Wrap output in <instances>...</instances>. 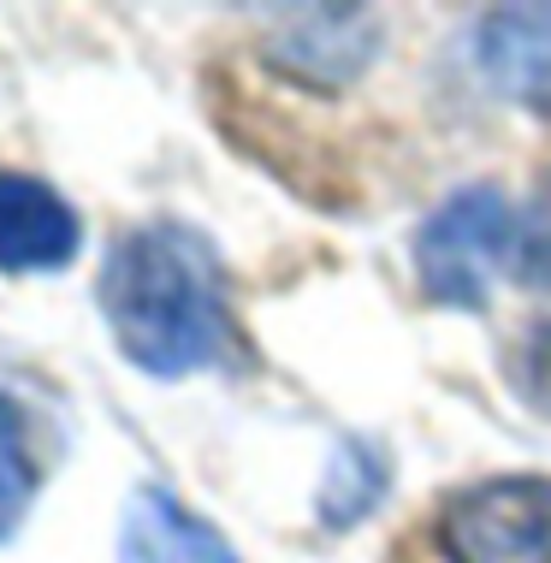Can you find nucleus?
Returning <instances> with one entry per match:
<instances>
[{
  "instance_id": "obj_1",
  "label": "nucleus",
  "mask_w": 551,
  "mask_h": 563,
  "mask_svg": "<svg viewBox=\"0 0 551 563\" xmlns=\"http://www.w3.org/2000/svg\"><path fill=\"white\" fill-rule=\"evenodd\" d=\"M96 297L119 356L148 379L202 374L232 350L225 267L213 243L184 220H148L119 232Z\"/></svg>"
},
{
  "instance_id": "obj_10",
  "label": "nucleus",
  "mask_w": 551,
  "mask_h": 563,
  "mask_svg": "<svg viewBox=\"0 0 551 563\" xmlns=\"http://www.w3.org/2000/svg\"><path fill=\"white\" fill-rule=\"evenodd\" d=\"M510 267L528 291H551V173L533 185L528 208L516 214V243H510Z\"/></svg>"
},
{
  "instance_id": "obj_3",
  "label": "nucleus",
  "mask_w": 551,
  "mask_h": 563,
  "mask_svg": "<svg viewBox=\"0 0 551 563\" xmlns=\"http://www.w3.org/2000/svg\"><path fill=\"white\" fill-rule=\"evenodd\" d=\"M445 563H551V481L498 475L474 481L439 510Z\"/></svg>"
},
{
  "instance_id": "obj_5",
  "label": "nucleus",
  "mask_w": 551,
  "mask_h": 563,
  "mask_svg": "<svg viewBox=\"0 0 551 563\" xmlns=\"http://www.w3.org/2000/svg\"><path fill=\"white\" fill-rule=\"evenodd\" d=\"M84 250V220L48 178L0 166V273H59Z\"/></svg>"
},
{
  "instance_id": "obj_2",
  "label": "nucleus",
  "mask_w": 551,
  "mask_h": 563,
  "mask_svg": "<svg viewBox=\"0 0 551 563\" xmlns=\"http://www.w3.org/2000/svg\"><path fill=\"white\" fill-rule=\"evenodd\" d=\"M516 243V214L498 185H463L451 190L433 214L421 220L409 262H416V285L439 309H486L493 297V273Z\"/></svg>"
},
{
  "instance_id": "obj_11",
  "label": "nucleus",
  "mask_w": 551,
  "mask_h": 563,
  "mask_svg": "<svg viewBox=\"0 0 551 563\" xmlns=\"http://www.w3.org/2000/svg\"><path fill=\"white\" fill-rule=\"evenodd\" d=\"M510 386L533 416H551V314L533 321L510 350Z\"/></svg>"
},
{
  "instance_id": "obj_8",
  "label": "nucleus",
  "mask_w": 551,
  "mask_h": 563,
  "mask_svg": "<svg viewBox=\"0 0 551 563\" xmlns=\"http://www.w3.org/2000/svg\"><path fill=\"white\" fill-rule=\"evenodd\" d=\"M392 486V463L379 456V445L367 439H339L327 463V481H320V522L327 528H356L362 516H374V505L386 498Z\"/></svg>"
},
{
  "instance_id": "obj_6",
  "label": "nucleus",
  "mask_w": 551,
  "mask_h": 563,
  "mask_svg": "<svg viewBox=\"0 0 551 563\" xmlns=\"http://www.w3.org/2000/svg\"><path fill=\"white\" fill-rule=\"evenodd\" d=\"M486 84L528 113H551V7H498L474 30Z\"/></svg>"
},
{
  "instance_id": "obj_4",
  "label": "nucleus",
  "mask_w": 551,
  "mask_h": 563,
  "mask_svg": "<svg viewBox=\"0 0 551 563\" xmlns=\"http://www.w3.org/2000/svg\"><path fill=\"white\" fill-rule=\"evenodd\" d=\"M374 54H379V30L356 7H309L262 42L267 66L290 84H309V89L356 84Z\"/></svg>"
},
{
  "instance_id": "obj_9",
  "label": "nucleus",
  "mask_w": 551,
  "mask_h": 563,
  "mask_svg": "<svg viewBox=\"0 0 551 563\" xmlns=\"http://www.w3.org/2000/svg\"><path fill=\"white\" fill-rule=\"evenodd\" d=\"M30 498H36V463H30V445H24V416L0 391V545L24 528Z\"/></svg>"
},
{
  "instance_id": "obj_7",
  "label": "nucleus",
  "mask_w": 551,
  "mask_h": 563,
  "mask_svg": "<svg viewBox=\"0 0 551 563\" xmlns=\"http://www.w3.org/2000/svg\"><path fill=\"white\" fill-rule=\"evenodd\" d=\"M119 563H243V558L173 486H136L125 516H119Z\"/></svg>"
}]
</instances>
